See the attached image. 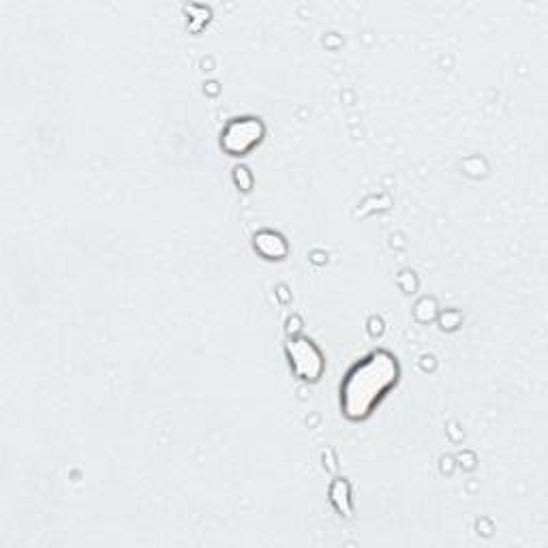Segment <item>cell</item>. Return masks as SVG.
Segmentation results:
<instances>
[{"label": "cell", "mask_w": 548, "mask_h": 548, "mask_svg": "<svg viewBox=\"0 0 548 548\" xmlns=\"http://www.w3.org/2000/svg\"><path fill=\"white\" fill-rule=\"evenodd\" d=\"M399 364L388 352H375L347 373L341 388V407L349 420H364L384 394L397 384Z\"/></svg>", "instance_id": "obj_1"}, {"label": "cell", "mask_w": 548, "mask_h": 548, "mask_svg": "<svg viewBox=\"0 0 548 548\" xmlns=\"http://www.w3.org/2000/svg\"><path fill=\"white\" fill-rule=\"evenodd\" d=\"M264 125L257 118H236L221 133V148L232 157L247 155V152L262 142Z\"/></svg>", "instance_id": "obj_2"}, {"label": "cell", "mask_w": 548, "mask_h": 548, "mask_svg": "<svg viewBox=\"0 0 548 548\" xmlns=\"http://www.w3.org/2000/svg\"><path fill=\"white\" fill-rule=\"evenodd\" d=\"M285 352L296 377L304 379V382H317V379L322 377L324 358L313 341L296 337L285 345Z\"/></svg>", "instance_id": "obj_3"}, {"label": "cell", "mask_w": 548, "mask_h": 548, "mask_svg": "<svg viewBox=\"0 0 548 548\" xmlns=\"http://www.w3.org/2000/svg\"><path fill=\"white\" fill-rule=\"evenodd\" d=\"M255 249L260 251L268 260H283L287 255V245L283 236L274 234V232H260L255 236Z\"/></svg>", "instance_id": "obj_4"}, {"label": "cell", "mask_w": 548, "mask_h": 548, "mask_svg": "<svg viewBox=\"0 0 548 548\" xmlns=\"http://www.w3.org/2000/svg\"><path fill=\"white\" fill-rule=\"evenodd\" d=\"M332 504L345 516L352 514V499H349V484L345 480H337L332 486Z\"/></svg>", "instance_id": "obj_5"}]
</instances>
